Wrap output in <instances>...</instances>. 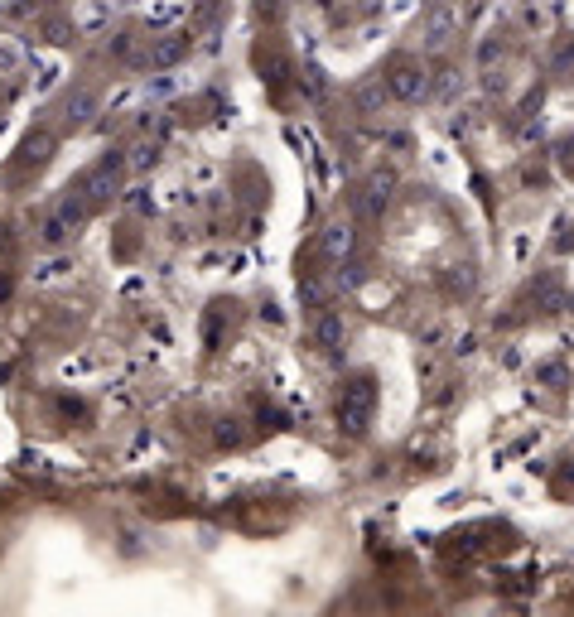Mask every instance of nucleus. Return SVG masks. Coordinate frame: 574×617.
<instances>
[{
  "instance_id": "nucleus-1",
  "label": "nucleus",
  "mask_w": 574,
  "mask_h": 617,
  "mask_svg": "<svg viewBox=\"0 0 574 617\" xmlns=\"http://www.w3.org/2000/svg\"><path fill=\"white\" fill-rule=\"evenodd\" d=\"M372 410H377V381L362 372L353 376L343 391H338V430L343 434H362L372 425Z\"/></svg>"
},
{
  "instance_id": "nucleus-2",
  "label": "nucleus",
  "mask_w": 574,
  "mask_h": 617,
  "mask_svg": "<svg viewBox=\"0 0 574 617\" xmlns=\"http://www.w3.org/2000/svg\"><path fill=\"white\" fill-rule=\"evenodd\" d=\"M87 213H92V208H87V198H82V193H78V198H63L54 213L44 217L39 242H44V246H68L73 237H78V227L87 222Z\"/></svg>"
},
{
  "instance_id": "nucleus-3",
  "label": "nucleus",
  "mask_w": 574,
  "mask_h": 617,
  "mask_svg": "<svg viewBox=\"0 0 574 617\" xmlns=\"http://www.w3.org/2000/svg\"><path fill=\"white\" fill-rule=\"evenodd\" d=\"M386 92L396 97V102H425L430 97V73H425V63H415V58H396L391 68H386Z\"/></svg>"
},
{
  "instance_id": "nucleus-4",
  "label": "nucleus",
  "mask_w": 574,
  "mask_h": 617,
  "mask_svg": "<svg viewBox=\"0 0 574 617\" xmlns=\"http://www.w3.org/2000/svg\"><path fill=\"white\" fill-rule=\"evenodd\" d=\"M121 169H126V160L107 155L102 164H92V169L82 174V179H78V193L87 198V208H107L111 198L121 193Z\"/></svg>"
},
{
  "instance_id": "nucleus-5",
  "label": "nucleus",
  "mask_w": 574,
  "mask_h": 617,
  "mask_svg": "<svg viewBox=\"0 0 574 617\" xmlns=\"http://www.w3.org/2000/svg\"><path fill=\"white\" fill-rule=\"evenodd\" d=\"M391 198H396V174H391V169H377V174H367L362 188H357V213L367 217V222H377V217L391 208Z\"/></svg>"
},
{
  "instance_id": "nucleus-6",
  "label": "nucleus",
  "mask_w": 574,
  "mask_h": 617,
  "mask_svg": "<svg viewBox=\"0 0 574 617\" xmlns=\"http://www.w3.org/2000/svg\"><path fill=\"white\" fill-rule=\"evenodd\" d=\"M459 0H439L435 10L425 15V29H420V39H425V49H444L449 39H459Z\"/></svg>"
},
{
  "instance_id": "nucleus-7",
  "label": "nucleus",
  "mask_w": 574,
  "mask_h": 617,
  "mask_svg": "<svg viewBox=\"0 0 574 617\" xmlns=\"http://www.w3.org/2000/svg\"><path fill=\"white\" fill-rule=\"evenodd\" d=\"M319 251H324V261H333V266L353 261V251H357V227H353V222H328L324 232H319Z\"/></svg>"
},
{
  "instance_id": "nucleus-8",
  "label": "nucleus",
  "mask_w": 574,
  "mask_h": 617,
  "mask_svg": "<svg viewBox=\"0 0 574 617\" xmlns=\"http://www.w3.org/2000/svg\"><path fill=\"white\" fill-rule=\"evenodd\" d=\"M314 343H319V348H324V352H333V357H338V352H343V343H348V328H343V314H333V309H324V314H319V323H314Z\"/></svg>"
},
{
  "instance_id": "nucleus-9",
  "label": "nucleus",
  "mask_w": 574,
  "mask_h": 617,
  "mask_svg": "<svg viewBox=\"0 0 574 617\" xmlns=\"http://www.w3.org/2000/svg\"><path fill=\"white\" fill-rule=\"evenodd\" d=\"M184 54H189V34H164V39H155V44H150L145 63H150V68H174Z\"/></svg>"
},
{
  "instance_id": "nucleus-10",
  "label": "nucleus",
  "mask_w": 574,
  "mask_h": 617,
  "mask_svg": "<svg viewBox=\"0 0 574 617\" xmlns=\"http://www.w3.org/2000/svg\"><path fill=\"white\" fill-rule=\"evenodd\" d=\"M63 116H68V126H87V121L97 116V92H92V87H78V92L63 102Z\"/></svg>"
},
{
  "instance_id": "nucleus-11",
  "label": "nucleus",
  "mask_w": 574,
  "mask_h": 617,
  "mask_svg": "<svg viewBox=\"0 0 574 617\" xmlns=\"http://www.w3.org/2000/svg\"><path fill=\"white\" fill-rule=\"evenodd\" d=\"M49 155H54V135L49 131H34L25 145H20V164H44Z\"/></svg>"
},
{
  "instance_id": "nucleus-12",
  "label": "nucleus",
  "mask_w": 574,
  "mask_h": 617,
  "mask_svg": "<svg viewBox=\"0 0 574 617\" xmlns=\"http://www.w3.org/2000/svg\"><path fill=\"white\" fill-rule=\"evenodd\" d=\"M300 295H304V304H314V309H319V304H324V285H319V280L309 275V280L300 285Z\"/></svg>"
},
{
  "instance_id": "nucleus-13",
  "label": "nucleus",
  "mask_w": 574,
  "mask_h": 617,
  "mask_svg": "<svg viewBox=\"0 0 574 617\" xmlns=\"http://www.w3.org/2000/svg\"><path fill=\"white\" fill-rule=\"evenodd\" d=\"M237 439H242L237 420H222V425H218V444H237Z\"/></svg>"
},
{
  "instance_id": "nucleus-14",
  "label": "nucleus",
  "mask_w": 574,
  "mask_h": 617,
  "mask_svg": "<svg viewBox=\"0 0 574 617\" xmlns=\"http://www.w3.org/2000/svg\"><path fill=\"white\" fill-rule=\"evenodd\" d=\"M145 164H155V145H136V155H131V169H145Z\"/></svg>"
},
{
  "instance_id": "nucleus-15",
  "label": "nucleus",
  "mask_w": 574,
  "mask_h": 617,
  "mask_svg": "<svg viewBox=\"0 0 574 617\" xmlns=\"http://www.w3.org/2000/svg\"><path fill=\"white\" fill-rule=\"evenodd\" d=\"M560 164H565V169H574V135L560 145Z\"/></svg>"
},
{
  "instance_id": "nucleus-16",
  "label": "nucleus",
  "mask_w": 574,
  "mask_h": 617,
  "mask_svg": "<svg viewBox=\"0 0 574 617\" xmlns=\"http://www.w3.org/2000/svg\"><path fill=\"white\" fill-rule=\"evenodd\" d=\"M560 232H565V237H560V251H570L574 246V222H560Z\"/></svg>"
},
{
  "instance_id": "nucleus-17",
  "label": "nucleus",
  "mask_w": 574,
  "mask_h": 617,
  "mask_svg": "<svg viewBox=\"0 0 574 617\" xmlns=\"http://www.w3.org/2000/svg\"><path fill=\"white\" fill-rule=\"evenodd\" d=\"M0 246H5V227H0Z\"/></svg>"
},
{
  "instance_id": "nucleus-18",
  "label": "nucleus",
  "mask_w": 574,
  "mask_h": 617,
  "mask_svg": "<svg viewBox=\"0 0 574 617\" xmlns=\"http://www.w3.org/2000/svg\"><path fill=\"white\" fill-rule=\"evenodd\" d=\"M570 309H574V299H570Z\"/></svg>"
}]
</instances>
